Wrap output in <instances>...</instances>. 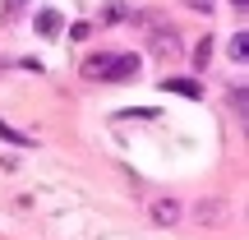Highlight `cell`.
Listing matches in <instances>:
<instances>
[{"instance_id":"cell-13","label":"cell","mask_w":249,"mask_h":240,"mask_svg":"<svg viewBox=\"0 0 249 240\" xmlns=\"http://www.w3.org/2000/svg\"><path fill=\"white\" fill-rule=\"evenodd\" d=\"M235 9H245V0H235Z\"/></svg>"},{"instance_id":"cell-1","label":"cell","mask_w":249,"mask_h":240,"mask_svg":"<svg viewBox=\"0 0 249 240\" xmlns=\"http://www.w3.org/2000/svg\"><path fill=\"white\" fill-rule=\"evenodd\" d=\"M180 217H185V208H180L176 194H152V199H148V222H152V226L171 231V226H180Z\"/></svg>"},{"instance_id":"cell-8","label":"cell","mask_w":249,"mask_h":240,"mask_svg":"<svg viewBox=\"0 0 249 240\" xmlns=\"http://www.w3.org/2000/svg\"><path fill=\"white\" fill-rule=\"evenodd\" d=\"M124 14H129V9H124V0H111V5H102V23H120Z\"/></svg>"},{"instance_id":"cell-9","label":"cell","mask_w":249,"mask_h":240,"mask_svg":"<svg viewBox=\"0 0 249 240\" xmlns=\"http://www.w3.org/2000/svg\"><path fill=\"white\" fill-rule=\"evenodd\" d=\"M231 111H235V116H249V97H245V88H231Z\"/></svg>"},{"instance_id":"cell-12","label":"cell","mask_w":249,"mask_h":240,"mask_svg":"<svg viewBox=\"0 0 249 240\" xmlns=\"http://www.w3.org/2000/svg\"><path fill=\"white\" fill-rule=\"evenodd\" d=\"M18 5H28V0H5V9H18Z\"/></svg>"},{"instance_id":"cell-7","label":"cell","mask_w":249,"mask_h":240,"mask_svg":"<svg viewBox=\"0 0 249 240\" xmlns=\"http://www.w3.org/2000/svg\"><path fill=\"white\" fill-rule=\"evenodd\" d=\"M231 60H240V65L249 60V33H235L231 37Z\"/></svg>"},{"instance_id":"cell-6","label":"cell","mask_w":249,"mask_h":240,"mask_svg":"<svg viewBox=\"0 0 249 240\" xmlns=\"http://www.w3.org/2000/svg\"><path fill=\"white\" fill-rule=\"evenodd\" d=\"M213 42H217V37H198V46H194V70H203V65L213 60Z\"/></svg>"},{"instance_id":"cell-10","label":"cell","mask_w":249,"mask_h":240,"mask_svg":"<svg viewBox=\"0 0 249 240\" xmlns=\"http://www.w3.org/2000/svg\"><path fill=\"white\" fill-rule=\"evenodd\" d=\"M0 139H9V143H18V148H23V143H28V139H23V134H18V129H9V125H5V120H0Z\"/></svg>"},{"instance_id":"cell-5","label":"cell","mask_w":249,"mask_h":240,"mask_svg":"<svg viewBox=\"0 0 249 240\" xmlns=\"http://www.w3.org/2000/svg\"><path fill=\"white\" fill-rule=\"evenodd\" d=\"M107 60L111 55H88V60H83V79H102V74H107Z\"/></svg>"},{"instance_id":"cell-3","label":"cell","mask_w":249,"mask_h":240,"mask_svg":"<svg viewBox=\"0 0 249 240\" xmlns=\"http://www.w3.org/2000/svg\"><path fill=\"white\" fill-rule=\"evenodd\" d=\"M60 28H65V18L55 14V9H42V14H37V33H42V37H55Z\"/></svg>"},{"instance_id":"cell-11","label":"cell","mask_w":249,"mask_h":240,"mask_svg":"<svg viewBox=\"0 0 249 240\" xmlns=\"http://www.w3.org/2000/svg\"><path fill=\"white\" fill-rule=\"evenodd\" d=\"M189 9H198V14H208V9H217V0H185Z\"/></svg>"},{"instance_id":"cell-4","label":"cell","mask_w":249,"mask_h":240,"mask_svg":"<svg viewBox=\"0 0 249 240\" xmlns=\"http://www.w3.org/2000/svg\"><path fill=\"white\" fill-rule=\"evenodd\" d=\"M161 88H166V92H185V97H203V88H198L194 79H166Z\"/></svg>"},{"instance_id":"cell-2","label":"cell","mask_w":249,"mask_h":240,"mask_svg":"<svg viewBox=\"0 0 249 240\" xmlns=\"http://www.w3.org/2000/svg\"><path fill=\"white\" fill-rule=\"evenodd\" d=\"M139 70H143V60H139L134 51H124V55H111V60H107V79H111V83H129Z\"/></svg>"}]
</instances>
